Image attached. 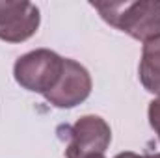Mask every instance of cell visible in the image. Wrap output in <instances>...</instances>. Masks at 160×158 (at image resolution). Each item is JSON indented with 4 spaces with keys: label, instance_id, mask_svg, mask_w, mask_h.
<instances>
[{
    "label": "cell",
    "instance_id": "obj_4",
    "mask_svg": "<svg viewBox=\"0 0 160 158\" xmlns=\"http://www.w3.org/2000/svg\"><path fill=\"white\" fill-rule=\"evenodd\" d=\"M41 22L39 7L26 0H0V39L22 43L30 39Z\"/></svg>",
    "mask_w": 160,
    "mask_h": 158
},
{
    "label": "cell",
    "instance_id": "obj_1",
    "mask_svg": "<svg viewBox=\"0 0 160 158\" xmlns=\"http://www.w3.org/2000/svg\"><path fill=\"white\" fill-rule=\"evenodd\" d=\"M101 17L132 39L147 43L160 37V0L91 2Z\"/></svg>",
    "mask_w": 160,
    "mask_h": 158
},
{
    "label": "cell",
    "instance_id": "obj_8",
    "mask_svg": "<svg viewBox=\"0 0 160 158\" xmlns=\"http://www.w3.org/2000/svg\"><path fill=\"white\" fill-rule=\"evenodd\" d=\"M114 158H160V153H155V155H136V153L127 151V153H119Z\"/></svg>",
    "mask_w": 160,
    "mask_h": 158
},
{
    "label": "cell",
    "instance_id": "obj_2",
    "mask_svg": "<svg viewBox=\"0 0 160 158\" xmlns=\"http://www.w3.org/2000/svg\"><path fill=\"white\" fill-rule=\"evenodd\" d=\"M63 67L65 58L58 52L50 48H36L17 58L13 65V78L26 91L47 95L60 82Z\"/></svg>",
    "mask_w": 160,
    "mask_h": 158
},
{
    "label": "cell",
    "instance_id": "obj_5",
    "mask_svg": "<svg viewBox=\"0 0 160 158\" xmlns=\"http://www.w3.org/2000/svg\"><path fill=\"white\" fill-rule=\"evenodd\" d=\"M91 86L93 84H91V77H89L88 69L84 65H80L78 62L65 58V67H63L60 82L54 86V89H50L43 97L52 106L69 110V108L82 104L89 97Z\"/></svg>",
    "mask_w": 160,
    "mask_h": 158
},
{
    "label": "cell",
    "instance_id": "obj_6",
    "mask_svg": "<svg viewBox=\"0 0 160 158\" xmlns=\"http://www.w3.org/2000/svg\"><path fill=\"white\" fill-rule=\"evenodd\" d=\"M138 77L149 93L160 97V37L143 43Z\"/></svg>",
    "mask_w": 160,
    "mask_h": 158
},
{
    "label": "cell",
    "instance_id": "obj_3",
    "mask_svg": "<svg viewBox=\"0 0 160 158\" xmlns=\"http://www.w3.org/2000/svg\"><path fill=\"white\" fill-rule=\"evenodd\" d=\"M69 145L65 149V158H91L104 155L112 141L110 125L99 116H82L73 125L67 126Z\"/></svg>",
    "mask_w": 160,
    "mask_h": 158
},
{
    "label": "cell",
    "instance_id": "obj_9",
    "mask_svg": "<svg viewBox=\"0 0 160 158\" xmlns=\"http://www.w3.org/2000/svg\"><path fill=\"white\" fill-rule=\"evenodd\" d=\"M91 158H104V155H97V156H91Z\"/></svg>",
    "mask_w": 160,
    "mask_h": 158
},
{
    "label": "cell",
    "instance_id": "obj_7",
    "mask_svg": "<svg viewBox=\"0 0 160 158\" xmlns=\"http://www.w3.org/2000/svg\"><path fill=\"white\" fill-rule=\"evenodd\" d=\"M147 117H149V125L151 128L155 130L157 138L160 141V97L153 99L149 102V108H147Z\"/></svg>",
    "mask_w": 160,
    "mask_h": 158
}]
</instances>
